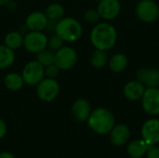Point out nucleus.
<instances>
[{"instance_id":"412c9836","label":"nucleus","mask_w":159,"mask_h":158,"mask_svg":"<svg viewBox=\"0 0 159 158\" xmlns=\"http://www.w3.org/2000/svg\"><path fill=\"white\" fill-rule=\"evenodd\" d=\"M4 43L10 49L16 50L23 45V36L21 35L20 33L12 31V32H9L5 36Z\"/></svg>"},{"instance_id":"5701e85b","label":"nucleus","mask_w":159,"mask_h":158,"mask_svg":"<svg viewBox=\"0 0 159 158\" xmlns=\"http://www.w3.org/2000/svg\"><path fill=\"white\" fill-rule=\"evenodd\" d=\"M45 14L49 20L58 21L63 18L64 8L59 3H52L47 7V8L45 10Z\"/></svg>"},{"instance_id":"bb28decb","label":"nucleus","mask_w":159,"mask_h":158,"mask_svg":"<svg viewBox=\"0 0 159 158\" xmlns=\"http://www.w3.org/2000/svg\"><path fill=\"white\" fill-rule=\"evenodd\" d=\"M60 71H61L60 68L55 63L49 64V65L45 67V76L48 77V78L56 79V77L59 75Z\"/></svg>"},{"instance_id":"7c9ffc66","label":"nucleus","mask_w":159,"mask_h":158,"mask_svg":"<svg viewBox=\"0 0 159 158\" xmlns=\"http://www.w3.org/2000/svg\"><path fill=\"white\" fill-rule=\"evenodd\" d=\"M10 0H0V6H6Z\"/></svg>"},{"instance_id":"4be33fe9","label":"nucleus","mask_w":159,"mask_h":158,"mask_svg":"<svg viewBox=\"0 0 159 158\" xmlns=\"http://www.w3.org/2000/svg\"><path fill=\"white\" fill-rule=\"evenodd\" d=\"M89 61H90V64L95 69L103 68L108 63V57L106 51L95 48V50L90 55Z\"/></svg>"},{"instance_id":"f257e3e1","label":"nucleus","mask_w":159,"mask_h":158,"mask_svg":"<svg viewBox=\"0 0 159 158\" xmlns=\"http://www.w3.org/2000/svg\"><path fill=\"white\" fill-rule=\"evenodd\" d=\"M116 29L109 22H98L90 32V42L97 49L110 50L116 46Z\"/></svg>"},{"instance_id":"c85d7f7f","label":"nucleus","mask_w":159,"mask_h":158,"mask_svg":"<svg viewBox=\"0 0 159 158\" xmlns=\"http://www.w3.org/2000/svg\"><path fill=\"white\" fill-rule=\"evenodd\" d=\"M6 132H7V126L5 122L2 119H0V139H2L6 135Z\"/></svg>"},{"instance_id":"2eb2a0df","label":"nucleus","mask_w":159,"mask_h":158,"mask_svg":"<svg viewBox=\"0 0 159 158\" xmlns=\"http://www.w3.org/2000/svg\"><path fill=\"white\" fill-rule=\"evenodd\" d=\"M110 133V141L116 146H121L125 144L130 137V131L128 126L124 124L115 125L111 129Z\"/></svg>"},{"instance_id":"cd10ccee","label":"nucleus","mask_w":159,"mask_h":158,"mask_svg":"<svg viewBox=\"0 0 159 158\" xmlns=\"http://www.w3.org/2000/svg\"><path fill=\"white\" fill-rule=\"evenodd\" d=\"M146 155H147V158H159V147L150 145Z\"/></svg>"},{"instance_id":"a878e982","label":"nucleus","mask_w":159,"mask_h":158,"mask_svg":"<svg viewBox=\"0 0 159 158\" xmlns=\"http://www.w3.org/2000/svg\"><path fill=\"white\" fill-rule=\"evenodd\" d=\"M63 43H64V41L55 34L51 35L49 38H48L47 47H48L52 51H57L58 49H60L61 47H63Z\"/></svg>"},{"instance_id":"ddd939ff","label":"nucleus","mask_w":159,"mask_h":158,"mask_svg":"<svg viewBox=\"0 0 159 158\" xmlns=\"http://www.w3.org/2000/svg\"><path fill=\"white\" fill-rule=\"evenodd\" d=\"M48 19L44 12L34 11L30 13L25 20V25L30 31H43L46 29Z\"/></svg>"},{"instance_id":"b1692460","label":"nucleus","mask_w":159,"mask_h":158,"mask_svg":"<svg viewBox=\"0 0 159 158\" xmlns=\"http://www.w3.org/2000/svg\"><path fill=\"white\" fill-rule=\"evenodd\" d=\"M54 51L50 50L49 48H45L36 53V61L44 67H46L49 64L54 63Z\"/></svg>"},{"instance_id":"c756f323","label":"nucleus","mask_w":159,"mask_h":158,"mask_svg":"<svg viewBox=\"0 0 159 158\" xmlns=\"http://www.w3.org/2000/svg\"><path fill=\"white\" fill-rule=\"evenodd\" d=\"M0 158H15V156L10 152H1Z\"/></svg>"},{"instance_id":"393cba45","label":"nucleus","mask_w":159,"mask_h":158,"mask_svg":"<svg viewBox=\"0 0 159 158\" xmlns=\"http://www.w3.org/2000/svg\"><path fill=\"white\" fill-rule=\"evenodd\" d=\"M101 19V16L97 8H89L84 13V20L89 24H97Z\"/></svg>"},{"instance_id":"a211bd4d","label":"nucleus","mask_w":159,"mask_h":158,"mask_svg":"<svg viewBox=\"0 0 159 158\" xmlns=\"http://www.w3.org/2000/svg\"><path fill=\"white\" fill-rule=\"evenodd\" d=\"M149 147L150 145L144 140H136L129 144L127 152L130 157L141 158L147 153Z\"/></svg>"},{"instance_id":"dca6fc26","label":"nucleus","mask_w":159,"mask_h":158,"mask_svg":"<svg viewBox=\"0 0 159 158\" xmlns=\"http://www.w3.org/2000/svg\"><path fill=\"white\" fill-rule=\"evenodd\" d=\"M145 89H146V87L136 79V80H131L126 83L123 88V93L128 100L139 101L142 99Z\"/></svg>"},{"instance_id":"6e6552de","label":"nucleus","mask_w":159,"mask_h":158,"mask_svg":"<svg viewBox=\"0 0 159 158\" xmlns=\"http://www.w3.org/2000/svg\"><path fill=\"white\" fill-rule=\"evenodd\" d=\"M48 37L42 31H30L23 37V47L31 53H38L47 48Z\"/></svg>"},{"instance_id":"20e7f679","label":"nucleus","mask_w":159,"mask_h":158,"mask_svg":"<svg viewBox=\"0 0 159 158\" xmlns=\"http://www.w3.org/2000/svg\"><path fill=\"white\" fill-rule=\"evenodd\" d=\"M135 13L139 20L151 23L159 19V6L153 0H140L136 5Z\"/></svg>"},{"instance_id":"f8f14e48","label":"nucleus","mask_w":159,"mask_h":158,"mask_svg":"<svg viewBox=\"0 0 159 158\" xmlns=\"http://www.w3.org/2000/svg\"><path fill=\"white\" fill-rule=\"evenodd\" d=\"M136 79L146 88H159V69L141 68L136 74Z\"/></svg>"},{"instance_id":"aec40b11","label":"nucleus","mask_w":159,"mask_h":158,"mask_svg":"<svg viewBox=\"0 0 159 158\" xmlns=\"http://www.w3.org/2000/svg\"><path fill=\"white\" fill-rule=\"evenodd\" d=\"M15 61L14 50L7 47L5 44L0 45V69H6L12 65Z\"/></svg>"},{"instance_id":"4468645a","label":"nucleus","mask_w":159,"mask_h":158,"mask_svg":"<svg viewBox=\"0 0 159 158\" xmlns=\"http://www.w3.org/2000/svg\"><path fill=\"white\" fill-rule=\"evenodd\" d=\"M91 113L89 102L85 98L77 99L72 106V114L78 122H85L88 120Z\"/></svg>"},{"instance_id":"39448f33","label":"nucleus","mask_w":159,"mask_h":158,"mask_svg":"<svg viewBox=\"0 0 159 158\" xmlns=\"http://www.w3.org/2000/svg\"><path fill=\"white\" fill-rule=\"evenodd\" d=\"M21 76L24 84L29 86H36L45 77V67L36 60L29 61L23 67Z\"/></svg>"},{"instance_id":"9b49d317","label":"nucleus","mask_w":159,"mask_h":158,"mask_svg":"<svg viewBox=\"0 0 159 158\" xmlns=\"http://www.w3.org/2000/svg\"><path fill=\"white\" fill-rule=\"evenodd\" d=\"M142 137L149 145L159 142V119L152 118L147 120L142 128Z\"/></svg>"},{"instance_id":"2f4dec72","label":"nucleus","mask_w":159,"mask_h":158,"mask_svg":"<svg viewBox=\"0 0 159 158\" xmlns=\"http://www.w3.org/2000/svg\"><path fill=\"white\" fill-rule=\"evenodd\" d=\"M95 1H101V0H95Z\"/></svg>"},{"instance_id":"1a4fd4ad","label":"nucleus","mask_w":159,"mask_h":158,"mask_svg":"<svg viewBox=\"0 0 159 158\" xmlns=\"http://www.w3.org/2000/svg\"><path fill=\"white\" fill-rule=\"evenodd\" d=\"M141 101L145 113L151 115H159V88H146Z\"/></svg>"},{"instance_id":"423d86ee","label":"nucleus","mask_w":159,"mask_h":158,"mask_svg":"<svg viewBox=\"0 0 159 158\" xmlns=\"http://www.w3.org/2000/svg\"><path fill=\"white\" fill-rule=\"evenodd\" d=\"M36 93L38 98L47 102H50L57 98L60 93V85L56 79L44 77L37 85Z\"/></svg>"},{"instance_id":"0eeeda50","label":"nucleus","mask_w":159,"mask_h":158,"mask_svg":"<svg viewBox=\"0 0 159 158\" xmlns=\"http://www.w3.org/2000/svg\"><path fill=\"white\" fill-rule=\"evenodd\" d=\"M77 61V53L71 47H62L54 55V63L60 68V70H70Z\"/></svg>"},{"instance_id":"9d476101","label":"nucleus","mask_w":159,"mask_h":158,"mask_svg":"<svg viewBox=\"0 0 159 158\" xmlns=\"http://www.w3.org/2000/svg\"><path fill=\"white\" fill-rule=\"evenodd\" d=\"M97 10L102 19L112 20L119 15L121 4L119 0H101L99 1Z\"/></svg>"},{"instance_id":"7ed1b4c3","label":"nucleus","mask_w":159,"mask_h":158,"mask_svg":"<svg viewBox=\"0 0 159 158\" xmlns=\"http://www.w3.org/2000/svg\"><path fill=\"white\" fill-rule=\"evenodd\" d=\"M55 34L64 42H75L82 36L83 27L74 18H62L57 21Z\"/></svg>"},{"instance_id":"f3484780","label":"nucleus","mask_w":159,"mask_h":158,"mask_svg":"<svg viewBox=\"0 0 159 158\" xmlns=\"http://www.w3.org/2000/svg\"><path fill=\"white\" fill-rule=\"evenodd\" d=\"M129 65V60L123 53L114 54L110 60H108V66L113 73L119 74L124 72Z\"/></svg>"},{"instance_id":"6ab92c4d","label":"nucleus","mask_w":159,"mask_h":158,"mask_svg":"<svg viewBox=\"0 0 159 158\" xmlns=\"http://www.w3.org/2000/svg\"><path fill=\"white\" fill-rule=\"evenodd\" d=\"M4 85L10 91H18L23 87L24 81L21 74L17 73H9L4 78Z\"/></svg>"},{"instance_id":"f03ea898","label":"nucleus","mask_w":159,"mask_h":158,"mask_svg":"<svg viewBox=\"0 0 159 158\" xmlns=\"http://www.w3.org/2000/svg\"><path fill=\"white\" fill-rule=\"evenodd\" d=\"M89 127L97 134L104 135L111 131L116 124L113 113L107 108H97L90 113L88 118Z\"/></svg>"}]
</instances>
